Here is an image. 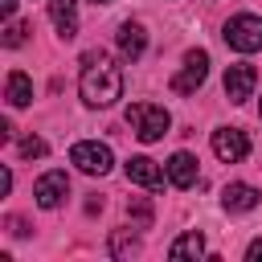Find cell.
Here are the masks:
<instances>
[{
    "label": "cell",
    "instance_id": "5",
    "mask_svg": "<svg viewBox=\"0 0 262 262\" xmlns=\"http://www.w3.org/2000/svg\"><path fill=\"white\" fill-rule=\"evenodd\" d=\"M205 78H209V53L205 49H188L184 53V70L172 78V90L176 94H196Z\"/></svg>",
    "mask_w": 262,
    "mask_h": 262
},
{
    "label": "cell",
    "instance_id": "13",
    "mask_svg": "<svg viewBox=\"0 0 262 262\" xmlns=\"http://www.w3.org/2000/svg\"><path fill=\"white\" fill-rule=\"evenodd\" d=\"M168 180H172L176 188H192V184H196V156L176 151V156L168 160Z\"/></svg>",
    "mask_w": 262,
    "mask_h": 262
},
{
    "label": "cell",
    "instance_id": "12",
    "mask_svg": "<svg viewBox=\"0 0 262 262\" xmlns=\"http://www.w3.org/2000/svg\"><path fill=\"white\" fill-rule=\"evenodd\" d=\"M49 16H53L61 41H70L78 33V0H49Z\"/></svg>",
    "mask_w": 262,
    "mask_h": 262
},
{
    "label": "cell",
    "instance_id": "11",
    "mask_svg": "<svg viewBox=\"0 0 262 262\" xmlns=\"http://www.w3.org/2000/svg\"><path fill=\"white\" fill-rule=\"evenodd\" d=\"M258 201H262V192H258L254 184H242V180H237V184H225V188H221V205H225L229 213H250Z\"/></svg>",
    "mask_w": 262,
    "mask_h": 262
},
{
    "label": "cell",
    "instance_id": "15",
    "mask_svg": "<svg viewBox=\"0 0 262 262\" xmlns=\"http://www.w3.org/2000/svg\"><path fill=\"white\" fill-rule=\"evenodd\" d=\"M201 254H205V237H201L196 229L180 233V237L168 246V258H201Z\"/></svg>",
    "mask_w": 262,
    "mask_h": 262
},
{
    "label": "cell",
    "instance_id": "4",
    "mask_svg": "<svg viewBox=\"0 0 262 262\" xmlns=\"http://www.w3.org/2000/svg\"><path fill=\"white\" fill-rule=\"evenodd\" d=\"M70 164H74V168H82L86 176H106V172H111V164H115V156H111V147H106V143L82 139V143H74V147H70Z\"/></svg>",
    "mask_w": 262,
    "mask_h": 262
},
{
    "label": "cell",
    "instance_id": "2",
    "mask_svg": "<svg viewBox=\"0 0 262 262\" xmlns=\"http://www.w3.org/2000/svg\"><path fill=\"white\" fill-rule=\"evenodd\" d=\"M127 127H131L143 143H156V139L168 135L172 115H168L164 106H156V102H131V106H127Z\"/></svg>",
    "mask_w": 262,
    "mask_h": 262
},
{
    "label": "cell",
    "instance_id": "16",
    "mask_svg": "<svg viewBox=\"0 0 262 262\" xmlns=\"http://www.w3.org/2000/svg\"><path fill=\"white\" fill-rule=\"evenodd\" d=\"M127 217L135 221V229H151V217H156L151 213V201L147 196H131L127 201Z\"/></svg>",
    "mask_w": 262,
    "mask_h": 262
},
{
    "label": "cell",
    "instance_id": "17",
    "mask_svg": "<svg viewBox=\"0 0 262 262\" xmlns=\"http://www.w3.org/2000/svg\"><path fill=\"white\" fill-rule=\"evenodd\" d=\"M139 254V242L131 237V229H115L111 233V258H135Z\"/></svg>",
    "mask_w": 262,
    "mask_h": 262
},
{
    "label": "cell",
    "instance_id": "18",
    "mask_svg": "<svg viewBox=\"0 0 262 262\" xmlns=\"http://www.w3.org/2000/svg\"><path fill=\"white\" fill-rule=\"evenodd\" d=\"M29 29H33L29 20H8V25H4V37H0V41H4V49H16V45H25Z\"/></svg>",
    "mask_w": 262,
    "mask_h": 262
},
{
    "label": "cell",
    "instance_id": "6",
    "mask_svg": "<svg viewBox=\"0 0 262 262\" xmlns=\"http://www.w3.org/2000/svg\"><path fill=\"white\" fill-rule=\"evenodd\" d=\"M213 156H217L221 164H237V160H246V156H250V139H246V131H237V127H221V131H213Z\"/></svg>",
    "mask_w": 262,
    "mask_h": 262
},
{
    "label": "cell",
    "instance_id": "19",
    "mask_svg": "<svg viewBox=\"0 0 262 262\" xmlns=\"http://www.w3.org/2000/svg\"><path fill=\"white\" fill-rule=\"evenodd\" d=\"M16 151H20V160H41V156H45V139H41V135H25V139L16 143Z\"/></svg>",
    "mask_w": 262,
    "mask_h": 262
},
{
    "label": "cell",
    "instance_id": "8",
    "mask_svg": "<svg viewBox=\"0 0 262 262\" xmlns=\"http://www.w3.org/2000/svg\"><path fill=\"white\" fill-rule=\"evenodd\" d=\"M33 196L41 209H57L66 196H70V176L66 172H45L37 184H33Z\"/></svg>",
    "mask_w": 262,
    "mask_h": 262
},
{
    "label": "cell",
    "instance_id": "1",
    "mask_svg": "<svg viewBox=\"0 0 262 262\" xmlns=\"http://www.w3.org/2000/svg\"><path fill=\"white\" fill-rule=\"evenodd\" d=\"M82 102L86 106H111L123 98V70L102 53V49H86L82 53Z\"/></svg>",
    "mask_w": 262,
    "mask_h": 262
},
{
    "label": "cell",
    "instance_id": "7",
    "mask_svg": "<svg viewBox=\"0 0 262 262\" xmlns=\"http://www.w3.org/2000/svg\"><path fill=\"white\" fill-rule=\"evenodd\" d=\"M254 82H258L254 66H250V61H233V66L225 70V98H229V102H246V98L254 94Z\"/></svg>",
    "mask_w": 262,
    "mask_h": 262
},
{
    "label": "cell",
    "instance_id": "22",
    "mask_svg": "<svg viewBox=\"0 0 262 262\" xmlns=\"http://www.w3.org/2000/svg\"><path fill=\"white\" fill-rule=\"evenodd\" d=\"M94 4H111V0H94Z\"/></svg>",
    "mask_w": 262,
    "mask_h": 262
},
{
    "label": "cell",
    "instance_id": "9",
    "mask_svg": "<svg viewBox=\"0 0 262 262\" xmlns=\"http://www.w3.org/2000/svg\"><path fill=\"white\" fill-rule=\"evenodd\" d=\"M143 49H147V33H143V25L123 20V25H119V57H123V61H139Z\"/></svg>",
    "mask_w": 262,
    "mask_h": 262
},
{
    "label": "cell",
    "instance_id": "14",
    "mask_svg": "<svg viewBox=\"0 0 262 262\" xmlns=\"http://www.w3.org/2000/svg\"><path fill=\"white\" fill-rule=\"evenodd\" d=\"M4 98H8V106H29V102H33V82H29V74L12 70L8 82H4Z\"/></svg>",
    "mask_w": 262,
    "mask_h": 262
},
{
    "label": "cell",
    "instance_id": "10",
    "mask_svg": "<svg viewBox=\"0 0 262 262\" xmlns=\"http://www.w3.org/2000/svg\"><path fill=\"white\" fill-rule=\"evenodd\" d=\"M127 180L131 184H139V188H164V172L156 168V160H147V156H131L127 160Z\"/></svg>",
    "mask_w": 262,
    "mask_h": 262
},
{
    "label": "cell",
    "instance_id": "3",
    "mask_svg": "<svg viewBox=\"0 0 262 262\" xmlns=\"http://www.w3.org/2000/svg\"><path fill=\"white\" fill-rule=\"evenodd\" d=\"M221 37L237 53H258L262 49V16H250V12L233 16V20H225V33Z\"/></svg>",
    "mask_w": 262,
    "mask_h": 262
},
{
    "label": "cell",
    "instance_id": "20",
    "mask_svg": "<svg viewBox=\"0 0 262 262\" xmlns=\"http://www.w3.org/2000/svg\"><path fill=\"white\" fill-rule=\"evenodd\" d=\"M246 258H250V262H258V258H262V237H258V242H250V246H246Z\"/></svg>",
    "mask_w": 262,
    "mask_h": 262
},
{
    "label": "cell",
    "instance_id": "21",
    "mask_svg": "<svg viewBox=\"0 0 262 262\" xmlns=\"http://www.w3.org/2000/svg\"><path fill=\"white\" fill-rule=\"evenodd\" d=\"M0 12H4V16H12V12H16V0H0Z\"/></svg>",
    "mask_w": 262,
    "mask_h": 262
}]
</instances>
